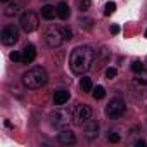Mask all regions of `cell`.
<instances>
[{"mask_svg":"<svg viewBox=\"0 0 147 147\" xmlns=\"http://www.w3.org/2000/svg\"><path fill=\"white\" fill-rule=\"evenodd\" d=\"M55 16H57V7H52V5H43L42 7V18L43 19L52 21Z\"/></svg>","mask_w":147,"mask_h":147,"instance_id":"obj_14","label":"cell"},{"mask_svg":"<svg viewBox=\"0 0 147 147\" xmlns=\"http://www.w3.org/2000/svg\"><path fill=\"white\" fill-rule=\"evenodd\" d=\"M125 111H126V104H125V100L119 99V97L113 99V100L107 104V107H106V114H107L111 119H119V118L125 114Z\"/></svg>","mask_w":147,"mask_h":147,"instance_id":"obj_4","label":"cell"},{"mask_svg":"<svg viewBox=\"0 0 147 147\" xmlns=\"http://www.w3.org/2000/svg\"><path fill=\"white\" fill-rule=\"evenodd\" d=\"M116 75H118V69H116V67H107V69H106V78H107V80L116 78Z\"/></svg>","mask_w":147,"mask_h":147,"instance_id":"obj_25","label":"cell"},{"mask_svg":"<svg viewBox=\"0 0 147 147\" xmlns=\"http://www.w3.org/2000/svg\"><path fill=\"white\" fill-rule=\"evenodd\" d=\"M43 36H45V42H47V45H49V47H52V49H55V47H61V43L64 42L62 30H61V28H55V26H50V28H47V30H45V33H43Z\"/></svg>","mask_w":147,"mask_h":147,"instance_id":"obj_5","label":"cell"},{"mask_svg":"<svg viewBox=\"0 0 147 147\" xmlns=\"http://www.w3.org/2000/svg\"><path fill=\"white\" fill-rule=\"evenodd\" d=\"M130 67H131V71H133V73H140V71H144V64H142L140 61H133Z\"/></svg>","mask_w":147,"mask_h":147,"instance_id":"obj_24","label":"cell"},{"mask_svg":"<svg viewBox=\"0 0 147 147\" xmlns=\"http://www.w3.org/2000/svg\"><path fill=\"white\" fill-rule=\"evenodd\" d=\"M11 59H12L14 62H21V61H23V54H19V52L14 50V52L11 54Z\"/></svg>","mask_w":147,"mask_h":147,"instance_id":"obj_27","label":"cell"},{"mask_svg":"<svg viewBox=\"0 0 147 147\" xmlns=\"http://www.w3.org/2000/svg\"><path fill=\"white\" fill-rule=\"evenodd\" d=\"M35 57H36V49H35V45H26L24 49H23V64H31L33 61H35Z\"/></svg>","mask_w":147,"mask_h":147,"instance_id":"obj_12","label":"cell"},{"mask_svg":"<svg viewBox=\"0 0 147 147\" xmlns=\"http://www.w3.org/2000/svg\"><path fill=\"white\" fill-rule=\"evenodd\" d=\"M67 100H69V92H67V90H57V92L54 94V102H55V106H64Z\"/></svg>","mask_w":147,"mask_h":147,"instance_id":"obj_13","label":"cell"},{"mask_svg":"<svg viewBox=\"0 0 147 147\" xmlns=\"http://www.w3.org/2000/svg\"><path fill=\"white\" fill-rule=\"evenodd\" d=\"M69 5L66 4V2H59L57 4V16L61 18V19H67L69 18Z\"/></svg>","mask_w":147,"mask_h":147,"instance_id":"obj_15","label":"cell"},{"mask_svg":"<svg viewBox=\"0 0 147 147\" xmlns=\"http://www.w3.org/2000/svg\"><path fill=\"white\" fill-rule=\"evenodd\" d=\"M131 87L135 88L137 94H140L142 97H147V71L135 73V76L131 78Z\"/></svg>","mask_w":147,"mask_h":147,"instance_id":"obj_7","label":"cell"},{"mask_svg":"<svg viewBox=\"0 0 147 147\" xmlns=\"http://www.w3.org/2000/svg\"><path fill=\"white\" fill-rule=\"evenodd\" d=\"M111 33H113V35H118V33H119V26H118V24H113V26H111Z\"/></svg>","mask_w":147,"mask_h":147,"instance_id":"obj_28","label":"cell"},{"mask_svg":"<svg viewBox=\"0 0 147 147\" xmlns=\"http://www.w3.org/2000/svg\"><path fill=\"white\" fill-rule=\"evenodd\" d=\"M80 87H82V90H83V92H92V90H94L92 80H90L88 76H83V78H82V82H80Z\"/></svg>","mask_w":147,"mask_h":147,"instance_id":"obj_18","label":"cell"},{"mask_svg":"<svg viewBox=\"0 0 147 147\" xmlns=\"http://www.w3.org/2000/svg\"><path fill=\"white\" fill-rule=\"evenodd\" d=\"M90 118H92V107L88 104H80L75 109V114H73V121L78 126H83Z\"/></svg>","mask_w":147,"mask_h":147,"instance_id":"obj_6","label":"cell"},{"mask_svg":"<svg viewBox=\"0 0 147 147\" xmlns=\"http://www.w3.org/2000/svg\"><path fill=\"white\" fill-rule=\"evenodd\" d=\"M114 11H116V4L114 2H107L106 7H104V16H111Z\"/></svg>","mask_w":147,"mask_h":147,"instance_id":"obj_22","label":"cell"},{"mask_svg":"<svg viewBox=\"0 0 147 147\" xmlns=\"http://www.w3.org/2000/svg\"><path fill=\"white\" fill-rule=\"evenodd\" d=\"M23 85L26 88H31V90H36V88H42L47 82H49V75L47 71L40 66H35L31 69H28L24 75H23Z\"/></svg>","mask_w":147,"mask_h":147,"instance_id":"obj_2","label":"cell"},{"mask_svg":"<svg viewBox=\"0 0 147 147\" xmlns=\"http://www.w3.org/2000/svg\"><path fill=\"white\" fill-rule=\"evenodd\" d=\"M107 57H109V52H107V49H106V47H102V49L95 50V61H97V64H99V66H100L102 62H106V61H107Z\"/></svg>","mask_w":147,"mask_h":147,"instance_id":"obj_16","label":"cell"},{"mask_svg":"<svg viewBox=\"0 0 147 147\" xmlns=\"http://www.w3.org/2000/svg\"><path fill=\"white\" fill-rule=\"evenodd\" d=\"M61 30H62L64 40H71V38H73V30H71V28H67V26H62Z\"/></svg>","mask_w":147,"mask_h":147,"instance_id":"obj_26","label":"cell"},{"mask_svg":"<svg viewBox=\"0 0 147 147\" xmlns=\"http://www.w3.org/2000/svg\"><path fill=\"white\" fill-rule=\"evenodd\" d=\"M94 62H95V50L90 47H76L69 55V67L76 75H85L94 66Z\"/></svg>","mask_w":147,"mask_h":147,"instance_id":"obj_1","label":"cell"},{"mask_svg":"<svg viewBox=\"0 0 147 147\" xmlns=\"http://www.w3.org/2000/svg\"><path fill=\"white\" fill-rule=\"evenodd\" d=\"M85 137H87L88 140H95V138L99 137V123H97V121L88 119V121L85 123Z\"/></svg>","mask_w":147,"mask_h":147,"instance_id":"obj_10","label":"cell"},{"mask_svg":"<svg viewBox=\"0 0 147 147\" xmlns=\"http://www.w3.org/2000/svg\"><path fill=\"white\" fill-rule=\"evenodd\" d=\"M92 95H94L95 100H100V99H104V95H106V88L100 87V85H97V87L92 90Z\"/></svg>","mask_w":147,"mask_h":147,"instance_id":"obj_19","label":"cell"},{"mask_svg":"<svg viewBox=\"0 0 147 147\" xmlns=\"http://www.w3.org/2000/svg\"><path fill=\"white\" fill-rule=\"evenodd\" d=\"M57 138H59V142L64 144V145H73V144H76V137H75V133H73L71 130H67V128L61 130V133H59Z\"/></svg>","mask_w":147,"mask_h":147,"instance_id":"obj_11","label":"cell"},{"mask_svg":"<svg viewBox=\"0 0 147 147\" xmlns=\"http://www.w3.org/2000/svg\"><path fill=\"white\" fill-rule=\"evenodd\" d=\"M19 12V4H16V2H12V4H9L7 7H5V11H4V14L5 16H9V18H12V16H16Z\"/></svg>","mask_w":147,"mask_h":147,"instance_id":"obj_17","label":"cell"},{"mask_svg":"<svg viewBox=\"0 0 147 147\" xmlns=\"http://www.w3.org/2000/svg\"><path fill=\"white\" fill-rule=\"evenodd\" d=\"M0 38H2L4 45H14L19 40V31L16 26H5L2 30V33H0Z\"/></svg>","mask_w":147,"mask_h":147,"instance_id":"obj_9","label":"cell"},{"mask_svg":"<svg viewBox=\"0 0 147 147\" xmlns=\"http://www.w3.org/2000/svg\"><path fill=\"white\" fill-rule=\"evenodd\" d=\"M135 145H137V147H145V142H144V140H137Z\"/></svg>","mask_w":147,"mask_h":147,"instance_id":"obj_29","label":"cell"},{"mask_svg":"<svg viewBox=\"0 0 147 147\" xmlns=\"http://www.w3.org/2000/svg\"><path fill=\"white\" fill-rule=\"evenodd\" d=\"M78 23H80V26L85 28V30H90V28L94 26V19H90V18H80Z\"/></svg>","mask_w":147,"mask_h":147,"instance_id":"obj_21","label":"cell"},{"mask_svg":"<svg viewBox=\"0 0 147 147\" xmlns=\"http://www.w3.org/2000/svg\"><path fill=\"white\" fill-rule=\"evenodd\" d=\"M90 5H92V0H76V7H78L82 12L88 11V9H90Z\"/></svg>","mask_w":147,"mask_h":147,"instance_id":"obj_20","label":"cell"},{"mask_svg":"<svg viewBox=\"0 0 147 147\" xmlns=\"http://www.w3.org/2000/svg\"><path fill=\"white\" fill-rule=\"evenodd\" d=\"M2 2H9V0H2Z\"/></svg>","mask_w":147,"mask_h":147,"instance_id":"obj_30","label":"cell"},{"mask_svg":"<svg viewBox=\"0 0 147 147\" xmlns=\"http://www.w3.org/2000/svg\"><path fill=\"white\" fill-rule=\"evenodd\" d=\"M71 118H73V116H71L69 111H66V109H59V111H55V113L52 114V125H54L55 128H59V130H64V128L69 126Z\"/></svg>","mask_w":147,"mask_h":147,"instance_id":"obj_8","label":"cell"},{"mask_svg":"<svg viewBox=\"0 0 147 147\" xmlns=\"http://www.w3.org/2000/svg\"><path fill=\"white\" fill-rule=\"evenodd\" d=\"M145 36H147V30H145Z\"/></svg>","mask_w":147,"mask_h":147,"instance_id":"obj_31","label":"cell"},{"mask_svg":"<svg viewBox=\"0 0 147 147\" xmlns=\"http://www.w3.org/2000/svg\"><path fill=\"white\" fill-rule=\"evenodd\" d=\"M19 26L23 28V31L26 33H33L36 28H38V16L33 12V11H26L21 14L19 18Z\"/></svg>","mask_w":147,"mask_h":147,"instance_id":"obj_3","label":"cell"},{"mask_svg":"<svg viewBox=\"0 0 147 147\" xmlns=\"http://www.w3.org/2000/svg\"><path fill=\"white\" fill-rule=\"evenodd\" d=\"M107 140L113 142V144H118L121 140V137L118 135V131H107Z\"/></svg>","mask_w":147,"mask_h":147,"instance_id":"obj_23","label":"cell"}]
</instances>
